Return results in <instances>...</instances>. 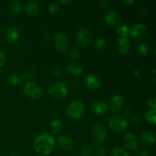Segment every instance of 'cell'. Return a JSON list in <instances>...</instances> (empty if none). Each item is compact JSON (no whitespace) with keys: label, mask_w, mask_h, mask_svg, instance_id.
I'll use <instances>...</instances> for the list:
<instances>
[{"label":"cell","mask_w":156,"mask_h":156,"mask_svg":"<svg viewBox=\"0 0 156 156\" xmlns=\"http://www.w3.org/2000/svg\"><path fill=\"white\" fill-rule=\"evenodd\" d=\"M34 146L38 154L42 155H49L54 149L55 139L49 133L41 134L35 139Z\"/></svg>","instance_id":"6da1fadb"},{"label":"cell","mask_w":156,"mask_h":156,"mask_svg":"<svg viewBox=\"0 0 156 156\" xmlns=\"http://www.w3.org/2000/svg\"><path fill=\"white\" fill-rule=\"evenodd\" d=\"M67 113L72 118H81L85 113V105L81 101H73L67 107Z\"/></svg>","instance_id":"7a4b0ae2"},{"label":"cell","mask_w":156,"mask_h":156,"mask_svg":"<svg viewBox=\"0 0 156 156\" xmlns=\"http://www.w3.org/2000/svg\"><path fill=\"white\" fill-rule=\"evenodd\" d=\"M68 92L66 85L63 82H56L50 87L49 89V94L50 97L56 100L62 99L66 97Z\"/></svg>","instance_id":"3957f363"},{"label":"cell","mask_w":156,"mask_h":156,"mask_svg":"<svg viewBox=\"0 0 156 156\" xmlns=\"http://www.w3.org/2000/svg\"><path fill=\"white\" fill-rule=\"evenodd\" d=\"M108 125L113 130L116 132H122L125 130L128 126V122L125 117L122 116H112L108 119Z\"/></svg>","instance_id":"277c9868"},{"label":"cell","mask_w":156,"mask_h":156,"mask_svg":"<svg viewBox=\"0 0 156 156\" xmlns=\"http://www.w3.org/2000/svg\"><path fill=\"white\" fill-rule=\"evenodd\" d=\"M24 92L27 97L33 99H38L42 96L43 91L41 87L37 83L29 82L24 85Z\"/></svg>","instance_id":"5b68a950"},{"label":"cell","mask_w":156,"mask_h":156,"mask_svg":"<svg viewBox=\"0 0 156 156\" xmlns=\"http://www.w3.org/2000/svg\"><path fill=\"white\" fill-rule=\"evenodd\" d=\"M53 44L55 48L59 53H64L69 47V41L66 35L62 32H58L53 37Z\"/></svg>","instance_id":"8992f818"},{"label":"cell","mask_w":156,"mask_h":156,"mask_svg":"<svg viewBox=\"0 0 156 156\" xmlns=\"http://www.w3.org/2000/svg\"><path fill=\"white\" fill-rule=\"evenodd\" d=\"M92 39V34L89 29L82 27L77 33V41L81 45H87L90 44Z\"/></svg>","instance_id":"52a82bcc"},{"label":"cell","mask_w":156,"mask_h":156,"mask_svg":"<svg viewBox=\"0 0 156 156\" xmlns=\"http://www.w3.org/2000/svg\"><path fill=\"white\" fill-rule=\"evenodd\" d=\"M132 37L136 40H141L147 34V27L143 24H136L130 29Z\"/></svg>","instance_id":"ba28073f"},{"label":"cell","mask_w":156,"mask_h":156,"mask_svg":"<svg viewBox=\"0 0 156 156\" xmlns=\"http://www.w3.org/2000/svg\"><path fill=\"white\" fill-rule=\"evenodd\" d=\"M123 144L126 149L136 151L138 149V142L135 135L132 133H128L123 136Z\"/></svg>","instance_id":"9c48e42d"},{"label":"cell","mask_w":156,"mask_h":156,"mask_svg":"<svg viewBox=\"0 0 156 156\" xmlns=\"http://www.w3.org/2000/svg\"><path fill=\"white\" fill-rule=\"evenodd\" d=\"M105 21L110 25L117 26L121 22V16L116 11H109L105 14Z\"/></svg>","instance_id":"30bf717a"},{"label":"cell","mask_w":156,"mask_h":156,"mask_svg":"<svg viewBox=\"0 0 156 156\" xmlns=\"http://www.w3.org/2000/svg\"><path fill=\"white\" fill-rule=\"evenodd\" d=\"M93 135L98 143L103 142L108 138V131L102 125L96 124L93 128Z\"/></svg>","instance_id":"8fae6325"},{"label":"cell","mask_w":156,"mask_h":156,"mask_svg":"<svg viewBox=\"0 0 156 156\" xmlns=\"http://www.w3.org/2000/svg\"><path fill=\"white\" fill-rule=\"evenodd\" d=\"M57 142L59 146L64 150H70L74 146L73 140H72L71 137L67 135L59 136L57 139Z\"/></svg>","instance_id":"7c38bea8"},{"label":"cell","mask_w":156,"mask_h":156,"mask_svg":"<svg viewBox=\"0 0 156 156\" xmlns=\"http://www.w3.org/2000/svg\"><path fill=\"white\" fill-rule=\"evenodd\" d=\"M123 105V98L120 94H114L110 101V107L113 111H118Z\"/></svg>","instance_id":"4fadbf2b"},{"label":"cell","mask_w":156,"mask_h":156,"mask_svg":"<svg viewBox=\"0 0 156 156\" xmlns=\"http://www.w3.org/2000/svg\"><path fill=\"white\" fill-rule=\"evenodd\" d=\"M85 84L90 88H98L101 86V81L97 76L94 74H88L85 76Z\"/></svg>","instance_id":"5bb4252c"},{"label":"cell","mask_w":156,"mask_h":156,"mask_svg":"<svg viewBox=\"0 0 156 156\" xmlns=\"http://www.w3.org/2000/svg\"><path fill=\"white\" fill-rule=\"evenodd\" d=\"M20 30L16 26H12L9 28L6 33V39L9 42L15 43L19 39Z\"/></svg>","instance_id":"9a60e30c"},{"label":"cell","mask_w":156,"mask_h":156,"mask_svg":"<svg viewBox=\"0 0 156 156\" xmlns=\"http://www.w3.org/2000/svg\"><path fill=\"white\" fill-rule=\"evenodd\" d=\"M92 110L98 115H102L108 111V105L103 101L98 100L93 103Z\"/></svg>","instance_id":"2e32d148"},{"label":"cell","mask_w":156,"mask_h":156,"mask_svg":"<svg viewBox=\"0 0 156 156\" xmlns=\"http://www.w3.org/2000/svg\"><path fill=\"white\" fill-rule=\"evenodd\" d=\"M130 47V44L128 38L120 37L117 41V49L121 54H126L128 53Z\"/></svg>","instance_id":"e0dca14e"},{"label":"cell","mask_w":156,"mask_h":156,"mask_svg":"<svg viewBox=\"0 0 156 156\" xmlns=\"http://www.w3.org/2000/svg\"><path fill=\"white\" fill-rule=\"evenodd\" d=\"M140 140L145 145H153L155 142V136L152 133L145 131L140 136Z\"/></svg>","instance_id":"ac0fdd59"},{"label":"cell","mask_w":156,"mask_h":156,"mask_svg":"<svg viewBox=\"0 0 156 156\" xmlns=\"http://www.w3.org/2000/svg\"><path fill=\"white\" fill-rule=\"evenodd\" d=\"M39 10V5L35 1H29L26 3L25 11L27 14L30 15H35L37 14Z\"/></svg>","instance_id":"d6986e66"},{"label":"cell","mask_w":156,"mask_h":156,"mask_svg":"<svg viewBox=\"0 0 156 156\" xmlns=\"http://www.w3.org/2000/svg\"><path fill=\"white\" fill-rule=\"evenodd\" d=\"M66 69L70 74L74 76H79L82 73V68L77 64H69L66 66Z\"/></svg>","instance_id":"ffe728a7"},{"label":"cell","mask_w":156,"mask_h":156,"mask_svg":"<svg viewBox=\"0 0 156 156\" xmlns=\"http://www.w3.org/2000/svg\"><path fill=\"white\" fill-rule=\"evenodd\" d=\"M107 41L105 38L102 37H99L95 40L94 42V47L96 50L99 52H104L107 48Z\"/></svg>","instance_id":"44dd1931"},{"label":"cell","mask_w":156,"mask_h":156,"mask_svg":"<svg viewBox=\"0 0 156 156\" xmlns=\"http://www.w3.org/2000/svg\"><path fill=\"white\" fill-rule=\"evenodd\" d=\"M50 128L53 133H57L60 132L63 128V123L59 119H56L52 121L51 124H50Z\"/></svg>","instance_id":"7402d4cb"},{"label":"cell","mask_w":156,"mask_h":156,"mask_svg":"<svg viewBox=\"0 0 156 156\" xmlns=\"http://www.w3.org/2000/svg\"><path fill=\"white\" fill-rule=\"evenodd\" d=\"M10 9L14 15H19L22 9V5L19 1H14L11 4Z\"/></svg>","instance_id":"603a6c76"},{"label":"cell","mask_w":156,"mask_h":156,"mask_svg":"<svg viewBox=\"0 0 156 156\" xmlns=\"http://www.w3.org/2000/svg\"><path fill=\"white\" fill-rule=\"evenodd\" d=\"M8 81H9V83L12 84V85H21L22 83V78L18 76V75L11 74L8 78Z\"/></svg>","instance_id":"cb8c5ba5"},{"label":"cell","mask_w":156,"mask_h":156,"mask_svg":"<svg viewBox=\"0 0 156 156\" xmlns=\"http://www.w3.org/2000/svg\"><path fill=\"white\" fill-rule=\"evenodd\" d=\"M129 32H130V29L127 25H125V24L120 25L117 28V34L121 36V37H126V36L129 34Z\"/></svg>","instance_id":"d4e9b609"},{"label":"cell","mask_w":156,"mask_h":156,"mask_svg":"<svg viewBox=\"0 0 156 156\" xmlns=\"http://www.w3.org/2000/svg\"><path fill=\"white\" fill-rule=\"evenodd\" d=\"M155 116H156V110H151L146 114V119L149 123L152 124H155Z\"/></svg>","instance_id":"484cf974"},{"label":"cell","mask_w":156,"mask_h":156,"mask_svg":"<svg viewBox=\"0 0 156 156\" xmlns=\"http://www.w3.org/2000/svg\"><path fill=\"white\" fill-rule=\"evenodd\" d=\"M138 52H139V54L141 56H146L148 54H149V47L145 43H143V44H140L139 46V48H138Z\"/></svg>","instance_id":"4316f807"},{"label":"cell","mask_w":156,"mask_h":156,"mask_svg":"<svg viewBox=\"0 0 156 156\" xmlns=\"http://www.w3.org/2000/svg\"><path fill=\"white\" fill-rule=\"evenodd\" d=\"M59 11V6L57 2H52L49 5L48 12L50 15H56Z\"/></svg>","instance_id":"83f0119b"},{"label":"cell","mask_w":156,"mask_h":156,"mask_svg":"<svg viewBox=\"0 0 156 156\" xmlns=\"http://www.w3.org/2000/svg\"><path fill=\"white\" fill-rule=\"evenodd\" d=\"M111 156H129L125 149L121 148H115L111 152Z\"/></svg>","instance_id":"f1b7e54d"},{"label":"cell","mask_w":156,"mask_h":156,"mask_svg":"<svg viewBox=\"0 0 156 156\" xmlns=\"http://www.w3.org/2000/svg\"><path fill=\"white\" fill-rule=\"evenodd\" d=\"M52 73L56 77L62 78L63 77V72H62V68L59 66H55L52 69Z\"/></svg>","instance_id":"f546056e"},{"label":"cell","mask_w":156,"mask_h":156,"mask_svg":"<svg viewBox=\"0 0 156 156\" xmlns=\"http://www.w3.org/2000/svg\"><path fill=\"white\" fill-rule=\"evenodd\" d=\"M130 121L134 125H140L142 123L143 121V117L140 114H134L131 117Z\"/></svg>","instance_id":"4dcf8cb0"},{"label":"cell","mask_w":156,"mask_h":156,"mask_svg":"<svg viewBox=\"0 0 156 156\" xmlns=\"http://www.w3.org/2000/svg\"><path fill=\"white\" fill-rule=\"evenodd\" d=\"M92 153V148L91 146H85L81 150V156H90Z\"/></svg>","instance_id":"1f68e13d"},{"label":"cell","mask_w":156,"mask_h":156,"mask_svg":"<svg viewBox=\"0 0 156 156\" xmlns=\"http://www.w3.org/2000/svg\"><path fill=\"white\" fill-rule=\"evenodd\" d=\"M80 50L79 47H74L70 52V58L73 59H76L80 56Z\"/></svg>","instance_id":"d6a6232c"},{"label":"cell","mask_w":156,"mask_h":156,"mask_svg":"<svg viewBox=\"0 0 156 156\" xmlns=\"http://www.w3.org/2000/svg\"><path fill=\"white\" fill-rule=\"evenodd\" d=\"M147 105L150 108H152V110H155L156 108V98L155 97L149 98L147 100Z\"/></svg>","instance_id":"836d02e7"},{"label":"cell","mask_w":156,"mask_h":156,"mask_svg":"<svg viewBox=\"0 0 156 156\" xmlns=\"http://www.w3.org/2000/svg\"><path fill=\"white\" fill-rule=\"evenodd\" d=\"M106 154V150L103 146H100L98 149H97L96 152V156H105Z\"/></svg>","instance_id":"e575fe53"},{"label":"cell","mask_w":156,"mask_h":156,"mask_svg":"<svg viewBox=\"0 0 156 156\" xmlns=\"http://www.w3.org/2000/svg\"><path fill=\"white\" fill-rule=\"evenodd\" d=\"M34 74H33V72L30 71V70H27V71L24 72L23 73V77L24 79H30L32 77H33Z\"/></svg>","instance_id":"d590c367"},{"label":"cell","mask_w":156,"mask_h":156,"mask_svg":"<svg viewBox=\"0 0 156 156\" xmlns=\"http://www.w3.org/2000/svg\"><path fill=\"white\" fill-rule=\"evenodd\" d=\"M5 59L6 58L5 53L0 50V67L4 65L5 62Z\"/></svg>","instance_id":"8d00e7d4"},{"label":"cell","mask_w":156,"mask_h":156,"mask_svg":"<svg viewBox=\"0 0 156 156\" xmlns=\"http://www.w3.org/2000/svg\"><path fill=\"white\" fill-rule=\"evenodd\" d=\"M136 156H149V152L146 149H141L136 152Z\"/></svg>","instance_id":"74e56055"},{"label":"cell","mask_w":156,"mask_h":156,"mask_svg":"<svg viewBox=\"0 0 156 156\" xmlns=\"http://www.w3.org/2000/svg\"><path fill=\"white\" fill-rule=\"evenodd\" d=\"M109 4H110L109 1H101V7H103V8L108 7Z\"/></svg>","instance_id":"f35d334b"},{"label":"cell","mask_w":156,"mask_h":156,"mask_svg":"<svg viewBox=\"0 0 156 156\" xmlns=\"http://www.w3.org/2000/svg\"><path fill=\"white\" fill-rule=\"evenodd\" d=\"M123 2L125 4H133L134 2V0H123Z\"/></svg>","instance_id":"ab89813d"},{"label":"cell","mask_w":156,"mask_h":156,"mask_svg":"<svg viewBox=\"0 0 156 156\" xmlns=\"http://www.w3.org/2000/svg\"><path fill=\"white\" fill-rule=\"evenodd\" d=\"M60 2L62 3V4H69V3H71L72 1L71 0H68V1H63V0H61Z\"/></svg>","instance_id":"60d3db41"},{"label":"cell","mask_w":156,"mask_h":156,"mask_svg":"<svg viewBox=\"0 0 156 156\" xmlns=\"http://www.w3.org/2000/svg\"><path fill=\"white\" fill-rule=\"evenodd\" d=\"M11 156H20V155H17V154H12V155Z\"/></svg>","instance_id":"b9f144b4"}]
</instances>
